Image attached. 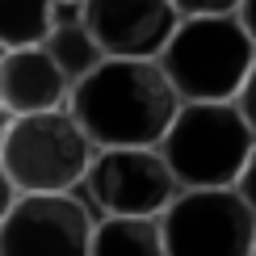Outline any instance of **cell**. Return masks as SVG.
Wrapping results in <instances>:
<instances>
[{"mask_svg":"<svg viewBox=\"0 0 256 256\" xmlns=\"http://www.w3.org/2000/svg\"><path fill=\"white\" fill-rule=\"evenodd\" d=\"M180 110L156 59H105L68 97V114L97 152L110 147H160Z\"/></svg>","mask_w":256,"mask_h":256,"instance_id":"cell-1","label":"cell"},{"mask_svg":"<svg viewBox=\"0 0 256 256\" xmlns=\"http://www.w3.org/2000/svg\"><path fill=\"white\" fill-rule=\"evenodd\" d=\"M160 72L168 76L180 105H222L236 101L256 63V42L227 17H180L176 34L160 50Z\"/></svg>","mask_w":256,"mask_h":256,"instance_id":"cell-2","label":"cell"},{"mask_svg":"<svg viewBox=\"0 0 256 256\" xmlns=\"http://www.w3.org/2000/svg\"><path fill=\"white\" fill-rule=\"evenodd\" d=\"M256 147L252 126L236 101L222 105H180L156 152L180 189H236Z\"/></svg>","mask_w":256,"mask_h":256,"instance_id":"cell-3","label":"cell"},{"mask_svg":"<svg viewBox=\"0 0 256 256\" xmlns=\"http://www.w3.org/2000/svg\"><path fill=\"white\" fill-rule=\"evenodd\" d=\"M97 147L68 110L8 118L0 138V168L17 194H72L84 185Z\"/></svg>","mask_w":256,"mask_h":256,"instance_id":"cell-4","label":"cell"},{"mask_svg":"<svg viewBox=\"0 0 256 256\" xmlns=\"http://www.w3.org/2000/svg\"><path fill=\"white\" fill-rule=\"evenodd\" d=\"M164 256H252L256 214L236 189H180L160 214Z\"/></svg>","mask_w":256,"mask_h":256,"instance_id":"cell-5","label":"cell"},{"mask_svg":"<svg viewBox=\"0 0 256 256\" xmlns=\"http://www.w3.org/2000/svg\"><path fill=\"white\" fill-rule=\"evenodd\" d=\"M92 206L101 218H160L180 185L168 172L164 156L156 147H110L97 152L84 176Z\"/></svg>","mask_w":256,"mask_h":256,"instance_id":"cell-6","label":"cell"},{"mask_svg":"<svg viewBox=\"0 0 256 256\" xmlns=\"http://www.w3.org/2000/svg\"><path fill=\"white\" fill-rule=\"evenodd\" d=\"M92 214L72 194H21L0 222V256H88Z\"/></svg>","mask_w":256,"mask_h":256,"instance_id":"cell-7","label":"cell"},{"mask_svg":"<svg viewBox=\"0 0 256 256\" xmlns=\"http://www.w3.org/2000/svg\"><path fill=\"white\" fill-rule=\"evenodd\" d=\"M80 21L105 59H160L180 13L172 0H84Z\"/></svg>","mask_w":256,"mask_h":256,"instance_id":"cell-8","label":"cell"},{"mask_svg":"<svg viewBox=\"0 0 256 256\" xmlns=\"http://www.w3.org/2000/svg\"><path fill=\"white\" fill-rule=\"evenodd\" d=\"M72 84L50 63L42 46L4 50L0 55V110L8 118H30L46 110H68Z\"/></svg>","mask_w":256,"mask_h":256,"instance_id":"cell-9","label":"cell"},{"mask_svg":"<svg viewBox=\"0 0 256 256\" xmlns=\"http://www.w3.org/2000/svg\"><path fill=\"white\" fill-rule=\"evenodd\" d=\"M42 50L50 55V63L63 72V80H68L72 88H76L88 72H97L105 63L101 46L92 42V34L80 21V4H55V26H50Z\"/></svg>","mask_w":256,"mask_h":256,"instance_id":"cell-10","label":"cell"},{"mask_svg":"<svg viewBox=\"0 0 256 256\" xmlns=\"http://www.w3.org/2000/svg\"><path fill=\"white\" fill-rule=\"evenodd\" d=\"M88 256H164L160 218H97Z\"/></svg>","mask_w":256,"mask_h":256,"instance_id":"cell-11","label":"cell"},{"mask_svg":"<svg viewBox=\"0 0 256 256\" xmlns=\"http://www.w3.org/2000/svg\"><path fill=\"white\" fill-rule=\"evenodd\" d=\"M55 26V0H0V55L42 46Z\"/></svg>","mask_w":256,"mask_h":256,"instance_id":"cell-12","label":"cell"},{"mask_svg":"<svg viewBox=\"0 0 256 256\" xmlns=\"http://www.w3.org/2000/svg\"><path fill=\"white\" fill-rule=\"evenodd\" d=\"M180 17H227L240 8V0H172Z\"/></svg>","mask_w":256,"mask_h":256,"instance_id":"cell-13","label":"cell"},{"mask_svg":"<svg viewBox=\"0 0 256 256\" xmlns=\"http://www.w3.org/2000/svg\"><path fill=\"white\" fill-rule=\"evenodd\" d=\"M236 110L244 114V122H248L252 134H256V63H252L248 80H244V88H240V97H236Z\"/></svg>","mask_w":256,"mask_h":256,"instance_id":"cell-14","label":"cell"},{"mask_svg":"<svg viewBox=\"0 0 256 256\" xmlns=\"http://www.w3.org/2000/svg\"><path fill=\"white\" fill-rule=\"evenodd\" d=\"M236 194L248 202V210L256 214V147H252L248 164H244V172H240V180H236Z\"/></svg>","mask_w":256,"mask_h":256,"instance_id":"cell-15","label":"cell"},{"mask_svg":"<svg viewBox=\"0 0 256 256\" xmlns=\"http://www.w3.org/2000/svg\"><path fill=\"white\" fill-rule=\"evenodd\" d=\"M17 198H21V194L13 189V180L4 176V168H0V222H4V218H8V210L17 206Z\"/></svg>","mask_w":256,"mask_h":256,"instance_id":"cell-16","label":"cell"},{"mask_svg":"<svg viewBox=\"0 0 256 256\" xmlns=\"http://www.w3.org/2000/svg\"><path fill=\"white\" fill-rule=\"evenodd\" d=\"M236 17H240V26L248 30V38L256 42V0H240V8H236Z\"/></svg>","mask_w":256,"mask_h":256,"instance_id":"cell-17","label":"cell"},{"mask_svg":"<svg viewBox=\"0 0 256 256\" xmlns=\"http://www.w3.org/2000/svg\"><path fill=\"white\" fill-rule=\"evenodd\" d=\"M4 130H8V114L0 110V138H4Z\"/></svg>","mask_w":256,"mask_h":256,"instance_id":"cell-18","label":"cell"},{"mask_svg":"<svg viewBox=\"0 0 256 256\" xmlns=\"http://www.w3.org/2000/svg\"><path fill=\"white\" fill-rule=\"evenodd\" d=\"M55 4H84V0H55Z\"/></svg>","mask_w":256,"mask_h":256,"instance_id":"cell-19","label":"cell"},{"mask_svg":"<svg viewBox=\"0 0 256 256\" xmlns=\"http://www.w3.org/2000/svg\"><path fill=\"white\" fill-rule=\"evenodd\" d=\"M252 256H256V248H252Z\"/></svg>","mask_w":256,"mask_h":256,"instance_id":"cell-20","label":"cell"}]
</instances>
